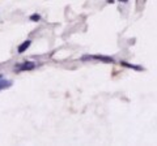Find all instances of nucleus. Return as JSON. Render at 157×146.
<instances>
[{"mask_svg": "<svg viewBox=\"0 0 157 146\" xmlns=\"http://www.w3.org/2000/svg\"><path fill=\"white\" fill-rule=\"evenodd\" d=\"M30 20H32V21H39V20H41V16H39V15H32Z\"/></svg>", "mask_w": 157, "mask_h": 146, "instance_id": "obj_6", "label": "nucleus"}, {"mask_svg": "<svg viewBox=\"0 0 157 146\" xmlns=\"http://www.w3.org/2000/svg\"><path fill=\"white\" fill-rule=\"evenodd\" d=\"M34 68V64L33 63H24V64L20 67V71H29V69Z\"/></svg>", "mask_w": 157, "mask_h": 146, "instance_id": "obj_3", "label": "nucleus"}, {"mask_svg": "<svg viewBox=\"0 0 157 146\" xmlns=\"http://www.w3.org/2000/svg\"><path fill=\"white\" fill-rule=\"evenodd\" d=\"M92 59H98V60H103L105 63H114V59L107 58V56H89Z\"/></svg>", "mask_w": 157, "mask_h": 146, "instance_id": "obj_2", "label": "nucleus"}, {"mask_svg": "<svg viewBox=\"0 0 157 146\" xmlns=\"http://www.w3.org/2000/svg\"><path fill=\"white\" fill-rule=\"evenodd\" d=\"M29 46H30V41H25V42H22L21 45L18 46V52H20V54H22V52L26 51V50L29 48Z\"/></svg>", "mask_w": 157, "mask_h": 146, "instance_id": "obj_1", "label": "nucleus"}, {"mask_svg": "<svg viewBox=\"0 0 157 146\" xmlns=\"http://www.w3.org/2000/svg\"><path fill=\"white\" fill-rule=\"evenodd\" d=\"M8 86H11V82L5 81V80H1V76H0V90L4 88H8Z\"/></svg>", "mask_w": 157, "mask_h": 146, "instance_id": "obj_4", "label": "nucleus"}, {"mask_svg": "<svg viewBox=\"0 0 157 146\" xmlns=\"http://www.w3.org/2000/svg\"><path fill=\"white\" fill-rule=\"evenodd\" d=\"M124 67H128V68H132V69H137V71H140V67H136V65H132V64H128V63H122Z\"/></svg>", "mask_w": 157, "mask_h": 146, "instance_id": "obj_5", "label": "nucleus"}]
</instances>
